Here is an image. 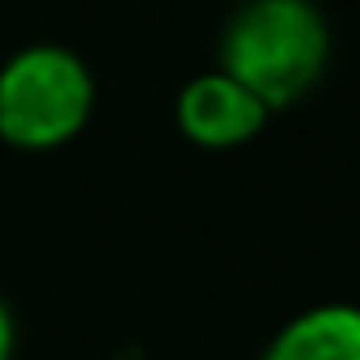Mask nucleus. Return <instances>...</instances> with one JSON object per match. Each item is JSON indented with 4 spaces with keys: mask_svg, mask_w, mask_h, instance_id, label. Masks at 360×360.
<instances>
[{
    "mask_svg": "<svg viewBox=\"0 0 360 360\" xmlns=\"http://www.w3.org/2000/svg\"><path fill=\"white\" fill-rule=\"evenodd\" d=\"M326 64L330 22L318 0H242L217 43V68L242 81L271 115L314 94Z\"/></svg>",
    "mask_w": 360,
    "mask_h": 360,
    "instance_id": "1",
    "label": "nucleus"
},
{
    "mask_svg": "<svg viewBox=\"0 0 360 360\" xmlns=\"http://www.w3.org/2000/svg\"><path fill=\"white\" fill-rule=\"evenodd\" d=\"M98 106L94 68L60 43H30L0 64V140L22 153L72 144Z\"/></svg>",
    "mask_w": 360,
    "mask_h": 360,
    "instance_id": "2",
    "label": "nucleus"
},
{
    "mask_svg": "<svg viewBox=\"0 0 360 360\" xmlns=\"http://www.w3.org/2000/svg\"><path fill=\"white\" fill-rule=\"evenodd\" d=\"M267 119H271V110L242 81H233L221 68L191 77L174 98L178 136L191 140L195 148H208V153H229V148L259 140Z\"/></svg>",
    "mask_w": 360,
    "mask_h": 360,
    "instance_id": "3",
    "label": "nucleus"
},
{
    "mask_svg": "<svg viewBox=\"0 0 360 360\" xmlns=\"http://www.w3.org/2000/svg\"><path fill=\"white\" fill-rule=\"evenodd\" d=\"M263 360H360V314L347 301H322L292 314L263 347Z\"/></svg>",
    "mask_w": 360,
    "mask_h": 360,
    "instance_id": "4",
    "label": "nucleus"
},
{
    "mask_svg": "<svg viewBox=\"0 0 360 360\" xmlns=\"http://www.w3.org/2000/svg\"><path fill=\"white\" fill-rule=\"evenodd\" d=\"M13 356H18V318L9 301L0 297V360H13Z\"/></svg>",
    "mask_w": 360,
    "mask_h": 360,
    "instance_id": "5",
    "label": "nucleus"
}]
</instances>
